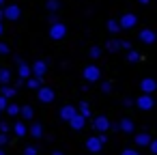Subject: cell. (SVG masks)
Here are the masks:
<instances>
[{"instance_id": "obj_47", "label": "cell", "mask_w": 157, "mask_h": 155, "mask_svg": "<svg viewBox=\"0 0 157 155\" xmlns=\"http://www.w3.org/2000/svg\"><path fill=\"white\" fill-rule=\"evenodd\" d=\"M0 9H5V0H0Z\"/></svg>"}, {"instance_id": "obj_6", "label": "cell", "mask_w": 157, "mask_h": 155, "mask_svg": "<svg viewBox=\"0 0 157 155\" xmlns=\"http://www.w3.org/2000/svg\"><path fill=\"white\" fill-rule=\"evenodd\" d=\"M15 63H17V73H20V78H22V80H30V78H33V67H30L28 63H24L20 56H15Z\"/></svg>"}, {"instance_id": "obj_37", "label": "cell", "mask_w": 157, "mask_h": 155, "mask_svg": "<svg viewBox=\"0 0 157 155\" xmlns=\"http://www.w3.org/2000/svg\"><path fill=\"white\" fill-rule=\"evenodd\" d=\"M121 155H140V151H138V149H123Z\"/></svg>"}, {"instance_id": "obj_42", "label": "cell", "mask_w": 157, "mask_h": 155, "mask_svg": "<svg viewBox=\"0 0 157 155\" xmlns=\"http://www.w3.org/2000/svg\"><path fill=\"white\" fill-rule=\"evenodd\" d=\"M110 129H114V131H121V125H118V123H112V127H110Z\"/></svg>"}, {"instance_id": "obj_13", "label": "cell", "mask_w": 157, "mask_h": 155, "mask_svg": "<svg viewBox=\"0 0 157 155\" xmlns=\"http://www.w3.org/2000/svg\"><path fill=\"white\" fill-rule=\"evenodd\" d=\"M75 114H80L75 106H63V108H60V112H58L60 121H67V123H69V121H71V118H73Z\"/></svg>"}, {"instance_id": "obj_5", "label": "cell", "mask_w": 157, "mask_h": 155, "mask_svg": "<svg viewBox=\"0 0 157 155\" xmlns=\"http://www.w3.org/2000/svg\"><path fill=\"white\" fill-rule=\"evenodd\" d=\"M110 127H112V123L108 121V116H103V114H97L95 118H93V129L95 131H110Z\"/></svg>"}, {"instance_id": "obj_26", "label": "cell", "mask_w": 157, "mask_h": 155, "mask_svg": "<svg viewBox=\"0 0 157 155\" xmlns=\"http://www.w3.org/2000/svg\"><path fill=\"white\" fill-rule=\"evenodd\" d=\"M7 114H11L13 118H15V116H20V114H22V106H17V103H9Z\"/></svg>"}, {"instance_id": "obj_31", "label": "cell", "mask_w": 157, "mask_h": 155, "mask_svg": "<svg viewBox=\"0 0 157 155\" xmlns=\"http://www.w3.org/2000/svg\"><path fill=\"white\" fill-rule=\"evenodd\" d=\"M9 52H11V48H9L5 41H0V56H7Z\"/></svg>"}, {"instance_id": "obj_33", "label": "cell", "mask_w": 157, "mask_h": 155, "mask_svg": "<svg viewBox=\"0 0 157 155\" xmlns=\"http://www.w3.org/2000/svg\"><path fill=\"white\" fill-rule=\"evenodd\" d=\"M101 91H103V93H112V82L103 80V82H101Z\"/></svg>"}, {"instance_id": "obj_4", "label": "cell", "mask_w": 157, "mask_h": 155, "mask_svg": "<svg viewBox=\"0 0 157 155\" xmlns=\"http://www.w3.org/2000/svg\"><path fill=\"white\" fill-rule=\"evenodd\" d=\"M118 24H121L123 30H131V28L138 26V15L136 13H123L121 20H118Z\"/></svg>"}, {"instance_id": "obj_21", "label": "cell", "mask_w": 157, "mask_h": 155, "mask_svg": "<svg viewBox=\"0 0 157 155\" xmlns=\"http://www.w3.org/2000/svg\"><path fill=\"white\" fill-rule=\"evenodd\" d=\"M105 48H108V52H118V50H123V41L121 39H110L105 43Z\"/></svg>"}, {"instance_id": "obj_20", "label": "cell", "mask_w": 157, "mask_h": 155, "mask_svg": "<svg viewBox=\"0 0 157 155\" xmlns=\"http://www.w3.org/2000/svg\"><path fill=\"white\" fill-rule=\"evenodd\" d=\"M26 86L30 88V91H39L41 86H43V78H30V80H26Z\"/></svg>"}, {"instance_id": "obj_48", "label": "cell", "mask_w": 157, "mask_h": 155, "mask_svg": "<svg viewBox=\"0 0 157 155\" xmlns=\"http://www.w3.org/2000/svg\"><path fill=\"white\" fill-rule=\"evenodd\" d=\"M0 155H7V153H5V149H0Z\"/></svg>"}, {"instance_id": "obj_38", "label": "cell", "mask_w": 157, "mask_h": 155, "mask_svg": "<svg viewBox=\"0 0 157 155\" xmlns=\"http://www.w3.org/2000/svg\"><path fill=\"white\" fill-rule=\"evenodd\" d=\"M148 151H151L153 155H157V138H155V140H153V142L148 144Z\"/></svg>"}, {"instance_id": "obj_8", "label": "cell", "mask_w": 157, "mask_h": 155, "mask_svg": "<svg viewBox=\"0 0 157 155\" xmlns=\"http://www.w3.org/2000/svg\"><path fill=\"white\" fill-rule=\"evenodd\" d=\"M103 149V140L99 138V136H90L88 140H86V151L88 153H99Z\"/></svg>"}, {"instance_id": "obj_16", "label": "cell", "mask_w": 157, "mask_h": 155, "mask_svg": "<svg viewBox=\"0 0 157 155\" xmlns=\"http://www.w3.org/2000/svg\"><path fill=\"white\" fill-rule=\"evenodd\" d=\"M69 125H71V129H75V131H82V129H84V125H86V118H84L82 114H75V116L69 121Z\"/></svg>"}, {"instance_id": "obj_25", "label": "cell", "mask_w": 157, "mask_h": 155, "mask_svg": "<svg viewBox=\"0 0 157 155\" xmlns=\"http://www.w3.org/2000/svg\"><path fill=\"white\" fill-rule=\"evenodd\" d=\"M108 30H110L112 35H118V30H123V28H121L118 20H108Z\"/></svg>"}, {"instance_id": "obj_32", "label": "cell", "mask_w": 157, "mask_h": 155, "mask_svg": "<svg viewBox=\"0 0 157 155\" xmlns=\"http://www.w3.org/2000/svg\"><path fill=\"white\" fill-rule=\"evenodd\" d=\"M48 22H50V26L58 24V22H60V20H58V13H50V15H48Z\"/></svg>"}, {"instance_id": "obj_41", "label": "cell", "mask_w": 157, "mask_h": 155, "mask_svg": "<svg viewBox=\"0 0 157 155\" xmlns=\"http://www.w3.org/2000/svg\"><path fill=\"white\" fill-rule=\"evenodd\" d=\"M123 50H127V52H129V50H133V48H131V43H129V41H123Z\"/></svg>"}, {"instance_id": "obj_1", "label": "cell", "mask_w": 157, "mask_h": 155, "mask_svg": "<svg viewBox=\"0 0 157 155\" xmlns=\"http://www.w3.org/2000/svg\"><path fill=\"white\" fill-rule=\"evenodd\" d=\"M82 78L86 80V84L101 82V69H99L95 63H90V65H86V67H84V71H82Z\"/></svg>"}, {"instance_id": "obj_2", "label": "cell", "mask_w": 157, "mask_h": 155, "mask_svg": "<svg viewBox=\"0 0 157 155\" xmlns=\"http://www.w3.org/2000/svg\"><path fill=\"white\" fill-rule=\"evenodd\" d=\"M136 108L138 110H142V112H148V110H153L155 108V97L153 95H140V97H136Z\"/></svg>"}, {"instance_id": "obj_23", "label": "cell", "mask_w": 157, "mask_h": 155, "mask_svg": "<svg viewBox=\"0 0 157 155\" xmlns=\"http://www.w3.org/2000/svg\"><path fill=\"white\" fill-rule=\"evenodd\" d=\"M0 95H2V97H7V99H11V97H15L17 95V88L15 86H2V91H0Z\"/></svg>"}, {"instance_id": "obj_34", "label": "cell", "mask_w": 157, "mask_h": 155, "mask_svg": "<svg viewBox=\"0 0 157 155\" xmlns=\"http://www.w3.org/2000/svg\"><path fill=\"white\" fill-rule=\"evenodd\" d=\"M7 108H9V99L0 95V110H2V112H7Z\"/></svg>"}, {"instance_id": "obj_36", "label": "cell", "mask_w": 157, "mask_h": 155, "mask_svg": "<svg viewBox=\"0 0 157 155\" xmlns=\"http://www.w3.org/2000/svg\"><path fill=\"white\" fill-rule=\"evenodd\" d=\"M123 106H125V108H131V106H136V99H131V97H125V99H123Z\"/></svg>"}, {"instance_id": "obj_29", "label": "cell", "mask_w": 157, "mask_h": 155, "mask_svg": "<svg viewBox=\"0 0 157 155\" xmlns=\"http://www.w3.org/2000/svg\"><path fill=\"white\" fill-rule=\"evenodd\" d=\"M88 56H90V58H99V56H101V48H99V45H93V48L88 50Z\"/></svg>"}, {"instance_id": "obj_40", "label": "cell", "mask_w": 157, "mask_h": 155, "mask_svg": "<svg viewBox=\"0 0 157 155\" xmlns=\"http://www.w3.org/2000/svg\"><path fill=\"white\" fill-rule=\"evenodd\" d=\"M13 82H15V84H13L15 88H20V86H24V84H26V80H22V78H17V80H13Z\"/></svg>"}, {"instance_id": "obj_11", "label": "cell", "mask_w": 157, "mask_h": 155, "mask_svg": "<svg viewBox=\"0 0 157 155\" xmlns=\"http://www.w3.org/2000/svg\"><path fill=\"white\" fill-rule=\"evenodd\" d=\"M30 67H33V76H35V78H43V76L48 73V60H41V58H39V60H35Z\"/></svg>"}, {"instance_id": "obj_18", "label": "cell", "mask_w": 157, "mask_h": 155, "mask_svg": "<svg viewBox=\"0 0 157 155\" xmlns=\"http://www.w3.org/2000/svg\"><path fill=\"white\" fill-rule=\"evenodd\" d=\"M13 80V76H11V71L9 69H5V67H0V86H9V82Z\"/></svg>"}, {"instance_id": "obj_35", "label": "cell", "mask_w": 157, "mask_h": 155, "mask_svg": "<svg viewBox=\"0 0 157 155\" xmlns=\"http://www.w3.org/2000/svg\"><path fill=\"white\" fill-rule=\"evenodd\" d=\"M9 131H11L9 123H5V121H0V134H9Z\"/></svg>"}, {"instance_id": "obj_30", "label": "cell", "mask_w": 157, "mask_h": 155, "mask_svg": "<svg viewBox=\"0 0 157 155\" xmlns=\"http://www.w3.org/2000/svg\"><path fill=\"white\" fill-rule=\"evenodd\" d=\"M37 153H39V149H37V146H33V144L24 146V155H37Z\"/></svg>"}, {"instance_id": "obj_27", "label": "cell", "mask_w": 157, "mask_h": 155, "mask_svg": "<svg viewBox=\"0 0 157 155\" xmlns=\"http://www.w3.org/2000/svg\"><path fill=\"white\" fill-rule=\"evenodd\" d=\"M78 112H80L84 118H88V116H90V106H88L86 101H80V106H78Z\"/></svg>"}, {"instance_id": "obj_3", "label": "cell", "mask_w": 157, "mask_h": 155, "mask_svg": "<svg viewBox=\"0 0 157 155\" xmlns=\"http://www.w3.org/2000/svg\"><path fill=\"white\" fill-rule=\"evenodd\" d=\"M48 33H50V39H54V41H60V39H65V37H67V24L58 22V24L50 26V28H48Z\"/></svg>"}, {"instance_id": "obj_9", "label": "cell", "mask_w": 157, "mask_h": 155, "mask_svg": "<svg viewBox=\"0 0 157 155\" xmlns=\"http://www.w3.org/2000/svg\"><path fill=\"white\" fill-rule=\"evenodd\" d=\"M20 15H22V9L17 5H7L5 7V20L15 22V20H20Z\"/></svg>"}, {"instance_id": "obj_24", "label": "cell", "mask_w": 157, "mask_h": 155, "mask_svg": "<svg viewBox=\"0 0 157 155\" xmlns=\"http://www.w3.org/2000/svg\"><path fill=\"white\" fill-rule=\"evenodd\" d=\"M45 9H48L50 13H58V11H60V0H48V2H45Z\"/></svg>"}, {"instance_id": "obj_14", "label": "cell", "mask_w": 157, "mask_h": 155, "mask_svg": "<svg viewBox=\"0 0 157 155\" xmlns=\"http://www.w3.org/2000/svg\"><path fill=\"white\" fill-rule=\"evenodd\" d=\"M133 140H136V146H148V144L153 142V138H151L148 131H138Z\"/></svg>"}, {"instance_id": "obj_46", "label": "cell", "mask_w": 157, "mask_h": 155, "mask_svg": "<svg viewBox=\"0 0 157 155\" xmlns=\"http://www.w3.org/2000/svg\"><path fill=\"white\" fill-rule=\"evenodd\" d=\"M5 33V26H2V22H0V35H2Z\"/></svg>"}, {"instance_id": "obj_43", "label": "cell", "mask_w": 157, "mask_h": 155, "mask_svg": "<svg viewBox=\"0 0 157 155\" xmlns=\"http://www.w3.org/2000/svg\"><path fill=\"white\" fill-rule=\"evenodd\" d=\"M5 20V9H0V22Z\"/></svg>"}, {"instance_id": "obj_10", "label": "cell", "mask_w": 157, "mask_h": 155, "mask_svg": "<svg viewBox=\"0 0 157 155\" xmlns=\"http://www.w3.org/2000/svg\"><path fill=\"white\" fill-rule=\"evenodd\" d=\"M140 41L146 43V45H153V43L157 41V33H155L153 28H142V30H140Z\"/></svg>"}, {"instance_id": "obj_7", "label": "cell", "mask_w": 157, "mask_h": 155, "mask_svg": "<svg viewBox=\"0 0 157 155\" xmlns=\"http://www.w3.org/2000/svg\"><path fill=\"white\" fill-rule=\"evenodd\" d=\"M37 97H39L41 103H52V101L56 99V93H54L50 86H41V88L37 91Z\"/></svg>"}, {"instance_id": "obj_39", "label": "cell", "mask_w": 157, "mask_h": 155, "mask_svg": "<svg viewBox=\"0 0 157 155\" xmlns=\"http://www.w3.org/2000/svg\"><path fill=\"white\" fill-rule=\"evenodd\" d=\"M9 144V134H0V146Z\"/></svg>"}, {"instance_id": "obj_17", "label": "cell", "mask_w": 157, "mask_h": 155, "mask_svg": "<svg viewBox=\"0 0 157 155\" xmlns=\"http://www.w3.org/2000/svg\"><path fill=\"white\" fill-rule=\"evenodd\" d=\"M13 131H15L17 138H24V136L28 134V127H26L24 121H15V123H13Z\"/></svg>"}, {"instance_id": "obj_15", "label": "cell", "mask_w": 157, "mask_h": 155, "mask_svg": "<svg viewBox=\"0 0 157 155\" xmlns=\"http://www.w3.org/2000/svg\"><path fill=\"white\" fill-rule=\"evenodd\" d=\"M118 125H121V131H123V134H133V131H136V123H133L129 116L121 118V121H118Z\"/></svg>"}, {"instance_id": "obj_49", "label": "cell", "mask_w": 157, "mask_h": 155, "mask_svg": "<svg viewBox=\"0 0 157 155\" xmlns=\"http://www.w3.org/2000/svg\"><path fill=\"white\" fill-rule=\"evenodd\" d=\"M0 116H2V110H0Z\"/></svg>"}, {"instance_id": "obj_45", "label": "cell", "mask_w": 157, "mask_h": 155, "mask_svg": "<svg viewBox=\"0 0 157 155\" xmlns=\"http://www.w3.org/2000/svg\"><path fill=\"white\" fill-rule=\"evenodd\" d=\"M52 155H65V153H63V151H54Z\"/></svg>"}, {"instance_id": "obj_19", "label": "cell", "mask_w": 157, "mask_h": 155, "mask_svg": "<svg viewBox=\"0 0 157 155\" xmlns=\"http://www.w3.org/2000/svg\"><path fill=\"white\" fill-rule=\"evenodd\" d=\"M28 134H30L33 138H43V125H41V123H33V125L28 127Z\"/></svg>"}, {"instance_id": "obj_44", "label": "cell", "mask_w": 157, "mask_h": 155, "mask_svg": "<svg viewBox=\"0 0 157 155\" xmlns=\"http://www.w3.org/2000/svg\"><path fill=\"white\" fill-rule=\"evenodd\" d=\"M138 2H140V5H148V2H151V0H138Z\"/></svg>"}, {"instance_id": "obj_12", "label": "cell", "mask_w": 157, "mask_h": 155, "mask_svg": "<svg viewBox=\"0 0 157 155\" xmlns=\"http://www.w3.org/2000/svg\"><path fill=\"white\" fill-rule=\"evenodd\" d=\"M140 88H142L144 95H153V93L157 91V80H153V78H144V80L140 82Z\"/></svg>"}, {"instance_id": "obj_28", "label": "cell", "mask_w": 157, "mask_h": 155, "mask_svg": "<svg viewBox=\"0 0 157 155\" xmlns=\"http://www.w3.org/2000/svg\"><path fill=\"white\" fill-rule=\"evenodd\" d=\"M140 58H142L140 52H136V50H129V52H127V60H129V63H138Z\"/></svg>"}, {"instance_id": "obj_22", "label": "cell", "mask_w": 157, "mask_h": 155, "mask_svg": "<svg viewBox=\"0 0 157 155\" xmlns=\"http://www.w3.org/2000/svg\"><path fill=\"white\" fill-rule=\"evenodd\" d=\"M24 121H33V116H35V108L33 106H22V114H20Z\"/></svg>"}]
</instances>
